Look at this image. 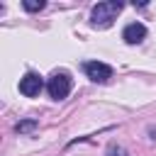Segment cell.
I'll return each mask as SVG.
<instances>
[{
	"label": "cell",
	"mask_w": 156,
	"mask_h": 156,
	"mask_svg": "<svg viewBox=\"0 0 156 156\" xmlns=\"http://www.w3.org/2000/svg\"><path fill=\"white\" fill-rule=\"evenodd\" d=\"M124 5L122 2H100V5H95L93 7V24L95 27H107V24H112V20L119 15V10H122Z\"/></svg>",
	"instance_id": "cell-1"
},
{
	"label": "cell",
	"mask_w": 156,
	"mask_h": 156,
	"mask_svg": "<svg viewBox=\"0 0 156 156\" xmlns=\"http://www.w3.org/2000/svg\"><path fill=\"white\" fill-rule=\"evenodd\" d=\"M46 90H49V95H51L54 100H63V98L71 93V78H68L66 73H56V76L49 78Z\"/></svg>",
	"instance_id": "cell-2"
},
{
	"label": "cell",
	"mask_w": 156,
	"mask_h": 156,
	"mask_svg": "<svg viewBox=\"0 0 156 156\" xmlns=\"http://www.w3.org/2000/svg\"><path fill=\"white\" fill-rule=\"evenodd\" d=\"M144 37H146V27H144L141 22H132V24H127L124 32H122V39H124L127 44H139V41H144Z\"/></svg>",
	"instance_id": "cell-5"
},
{
	"label": "cell",
	"mask_w": 156,
	"mask_h": 156,
	"mask_svg": "<svg viewBox=\"0 0 156 156\" xmlns=\"http://www.w3.org/2000/svg\"><path fill=\"white\" fill-rule=\"evenodd\" d=\"M34 127H37V122H32V119H27V122H20V124H17L15 129H17L20 134H22V132H32Z\"/></svg>",
	"instance_id": "cell-6"
},
{
	"label": "cell",
	"mask_w": 156,
	"mask_h": 156,
	"mask_svg": "<svg viewBox=\"0 0 156 156\" xmlns=\"http://www.w3.org/2000/svg\"><path fill=\"white\" fill-rule=\"evenodd\" d=\"M22 5H24V10H29V12H37V10H41V7H44V2H41V0H39V2H29V0H27V2H22Z\"/></svg>",
	"instance_id": "cell-7"
},
{
	"label": "cell",
	"mask_w": 156,
	"mask_h": 156,
	"mask_svg": "<svg viewBox=\"0 0 156 156\" xmlns=\"http://www.w3.org/2000/svg\"><path fill=\"white\" fill-rule=\"evenodd\" d=\"M110 156H127L124 154V149H119V146H110V151H107Z\"/></svg>",
	"instance_id": "cell-8"
},
{
	"label": "cell",
	"mask_w": 156,
	"mask_h": 156,
	"mask_svg": "<svg viewBox=\"0 0 156 156\" xmlns=\"http://www.w3.org/2000/svg\"><path fill=\"white\" fill-rule=\"evenodd\" d=\"M83 68H85L88 78H90V80H95V83H107V80L112 78V68H110L107 63H100V61H88Z\"/></svg>",
	"instance_id": "cell-3"
},
{
	"label": "cell",
	"mask_w": 156,
	"mask_h": 156,
	"mask_svg": "<svg viewBox=\"0 0 156 156\" xmlns=\"http://www.w3.org/2000/svg\"><path fill=\"white\" fill-rule=\"evenodd\" d=\"M41 88H44V83H41V78H39L37 73H27V76L20 80V93L27 95V98H37V95L41 93Z\"/></svg>",
	"instance_id": "cell-4"
}]
</instances>
